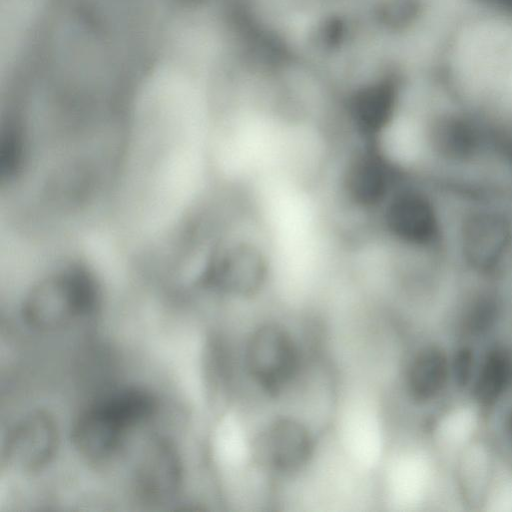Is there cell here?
I'll use <instances>...</instances> for the list:
<instances>
[{"label": "cell", "instance_id": "obj_1", "mask_svg": "<svg viewBox=\"0 0 512 512\" xmlns=\"http://www.w3.org/2000/svg\"><path fill=\"white\" fill-rule=\"evenodd\" d=\"M154 396L138 387L124 388L99 400L77 419L72 440L79 454L102 462L114 456L128 434L155 412Z\"/></svg>", "mask_w": 512, "mask_h": 512}, {"label": "cell", "instance_id": "obj_2", "mask_svg": "<svg viewBox=\"0 0 512 512\" xmlns=\"http://www.w3.org/2000/svg\"><path fill=\"white\" fill-rule=\"evenodd\" d=\"M98 303L99 291L93 277L79 266H70L29 292L22 316L33 329L53 331L90 315Z\"/></svg>", "mask_w": 512, "mask_h": 512}, {"label": "cell", "instance_id": "obj_3", "mask_svg": "<svg viewBox=\"0 0 512 512\" xmlns=\"http://www.w3.org/2000/svg\"><path fill=\"white\" fill-rule=\"evenodd\" d=\"M409 174L383 151L379 142H363L344 165L342 193L354 209L379 212Z\"/></svg>", "mask_w": 512, "mask_h": 512}, {"label": "cell", "instance_id": "obj_4", "mask_svg": "<svg viewBox=\"0 0 512 512\" xmlns=\"http://www.w3.org/2000/svg\"><path fill=\"white\" fill-rule=\"evenodd\" d=\"M271 271L266 250L257 242L239 238L213 251L203 273V282L235 297L252 298L266 287Z\"/></svg>", "mask_w": 512, "mask_h": 512}, {"label": "cell", "instance_id": "obj_5", "mask_svg": "<svg viewBox=\"0 0 512 512\" xmlns=\"http://www.w3.org/2000/svg\"><path fill=\"white\" fill-rule=\"evenodd\" d=\"M244 359L252 380L271 395L289 387L301 367L297 341L289 330L276 323L262 324L252 331Z\"/></svg>", "mask_w": 512, "mask_h": 512}, {"label": "cell", "instance_id": "obj_6", "mask_svg": "<svg viewBox=\"0 0 512 512\" xmlns=\"http://www.w3.org/2000/svg\"><path fill=\"white\" fill-rule=\"evenodd\" d=\"M314 439L300 421L283 417L268 424L258 435L254 454L267 470L292 475L307 466L314 454Z\"/></svg>", "mask_w": 512, "mask_h": 512}, {"label": "cell", "instance_id": "obj_7", "mask_svg": "<svg viewBox=\"0 0 512 512\" xmlns=\"http://www.w3.org/2000/svg\"><path fill=\"white\" fill-rule=\"evenodd\" d=\"M59 433L52 416L34 411L9 431L3 448L5 463L20 472H37L46 467L58 448Z\"/></svg>", "mask_w": 512, "mask_h": 512}, {"label": "cell", "instance_id": "obj_8", "mask_svg": "<svg viewBox=\"0 0 512 512\" xmlns=\"http://www.w3.org/2000/svg\"><path fill=\"white\" fill-rule=\"evenodd\" d=\"M182 480V461L173 443L160 437L148 442L133 470L136 495L144 502L162 503L177 494Z\"/></svg>", "mask_w": 512, "mask_h": 512}, {"label": "cell", "instance_id": "obj_9", "mask_svg": "<svg viewBox=\"0 0 512 512\" xmlns=\"http://www.w3.org/2000/svg\"><path fill=\"white\" fill-rule=\"evenodd\" d=\"M399 93L392 84H377L355 92L348 100V119L363 142H379L397 114Z\"/></svg>", "mask_w": 512, "mask_h": 512}, {"label": "cell", "instance_id": "obj_10", "mask_svg": "<svg viewBox=\"0 0 512 512\" xmlns=\"http://www.w3.org/2000/svg\"><path fill=\"white\" fill-rule=\"evenodd\" d=\"M451 360L439 345L428 344L411 356L404 372V390L410 400L425 404L436 399L451 378Z\"/></svg>", "mask_w": 512, "mask_h": 512}, {"label": "cell", "instance_id": "obj_11", "mask_svg": "<svg viewBox=\"0 0 512 512\" xmlns=\"http://www.w3.org/2000/svg\"><path fill=\"white\" fill-rule=\"evenodd\" d=\"M512 386V354L504 348L487 352L471 383L475 401L483 407L496 404Z\"/></svg>", "mask_w": 512, "mask_h": 512}, {"label": "cell", "instance_id": "obj_12", "mask_svg": "<svg viewBox=\"0 0 512 512\" xmlns=\"http://www.w3.org/2000/svg\"><path fill=\"white\" fill-rule=\"evenodd\" d=\"M475 359L473 351L468 347L457 350L451 360V376L460 387L471 386L475 376Z\"/></svg>", "mask_w": 512, "mask_h": 512}, {"label": "cell", "instance_id": "obj_13", "mask_svg": "<svg viewBox=\"0 0 512 512\" xmlns=\"http://www.w3.org/2000/svg\"><path fill=\"white\" fill-rule=\"evenodd\" d=\"M504 431L507 441L510 447L512 448V409L508 412V414L505 417Z\"/></svg>", "mask_w": 512, "mask_h": 512}]
</instances>
